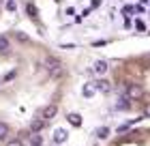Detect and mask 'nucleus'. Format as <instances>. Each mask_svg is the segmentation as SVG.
Returning a JSON list of instances; mask_svg holds the SVG:
<instances>
[{
  "instance_id": "15",
  "label": "nucleus",
  "mask_w": 150,
  "mask_h": 146,
  "mask_svg": "<svg viewBox=\"0 0 150 146\" xmlns=\"http://www.w3.org/2000/svg\"><path fill=\"white\" fill-rule=\"evenodd\" d=\"M15 75H17V71H15V69H11L9 73H4L2 80H4V82H11V80H15Z\"/></svg>"
},
{
  "instance_id": "14",
  "label": "nucleus",
  "mask_w": 150,
  "mask_h": 146,
  "mask_svg": "<svg viewBox=\"0 0 150 146\" xmlns=\"http://www.w3.org/2000/svg\"><path fill=\"white\" fill-rule=\"evenodd\" d=\"M129 105H131V101H129V99H127V95H125V97H122V99L118 101V110H129Z\"/></svg>"
},
{
  "instance_id": "12",
  "label": "nucleus",
  "mask_w": 150,
  "mask_h": 146,
  "mask_svg": "<svg viewBox=\"0 0 150 146\" xmlns=\"http://www.w3.org/2000/svg\"><path fill=\"white\" fill-rule=\"evenodd\" d=\"M26 13H28V15H30L32 19H37V17H39V13H37V6H35V4H26Z\"/></svg>"
},
{
  "instance_id": "24",
  "label": "nucleus",
  "mask_w": 150,
  "mask_h": 146,
  "mask_svg": "<svg viewBox=\"0 0 150 146\" xmlns=\"http://www.w3.org/2000/svg\"><path fill=\"white\" fill-rule=\"evenodd\" d=\"M0 4H2V0H0Z\"/></svg>"
},
{
  "instance_id": "4",
  "label": "nucleus",
  "mask_w": 150,
  "mask_h": 146,
  "mask_svg": "<svg viewBox=\"0 0 150 146\" xmlns=\"http://www.w3.org/2000/svg\"><path fill=\"white\" fill-rule=\"evenodd\" d=\"M94 90H99V93H110L112 84L107 80H97V82H94Z\"/></svg>"
},
{
  "instance_id": "23",
  "label": "nucleus",
  "mask_w": 150,
  "mask_h": 146,
  "mask_svg": "<svg viewBox=\"0 0 150 146\" xmlns=\"http://www.w3.org/2000/svg\"><path fill=\"white\" fill-rule=\"evenodd\" d=\"M52 146H60V144H52Z\"/></svg>"
},
{
  "instance_id": "22",
  "label": "nucleus",
  "mask_w": 150,
  "mask_h": 146,
  "mask_svg": "<svg viewBox=\"0 0 150 146\" xmlns=\"http://www.w3.org/2000/svg\"><path fill=\"white\" fill-rule=\"evenodd\" d=\"M146 116H150V103L146 105Z\"/></svg>"
},
{
  "instance_id": "6",
  "label": "nucleus",
  "mask_w": 150,
  "mask_h": 146,
  "mask_svg": "<svg viewBox=\"0 0 150 146\" xmlns=\"http://www.w3.org/2000/svg\"><path fill=\"white\" fill-rule=\"evenodd\" d=\"M56 114H58V108H56V105H47V108L43 110V120H52Z\"/></svg>"
},
{
  "instance_id": "13",
  "label": "nucleus",
  "mask_w": 150,
  "mask_h": 146,
  "mask_svg": "<svg viewBox=\"0 0 150 146\" xmlns=\"http://www.w3.org/2000/svg\"><path fill=\"white\" fill-rule=\"evenodd\" d=\"M6 135H9V125L0 122V140H6Z\"/></svg>"
},
{
  "instance_id": "20",
  "label": "nucleus",
  "mask_w": 150,
  "mask_h": 146,
  "mask_svg": "<svg viewBox=\"0 0 150 146\" xmlns=\"http://www.w3.org/2000/svg\"><path fill=\"white\" fill-rule=\"evenodd\" d=\"M135 24H137V30H142V32H144V30H146V24H144V22H142V19H137V22H135Z\"/></svg>"
},
{
  "instance_id": "2",
  "label": "nucleus",
  "mask_w": 150,
  "mask_h": 146,
  "mask_svg": "<svg viewBox=\"0 0 150 146\" xmlns=\"http://www.w3.org/2000/svg\"><path fill=\"white\" fill-rule=\"evenodd\" d=\"M144 97V88L137 86V84H133V86H129V93H127V99L129 101H137Z\"/></svg>"
},
{
  "instance_id": "10",
  "label": "nucleus",
  "mask_w": 150,
  "mask_h": 146,
  "mask_svg": "<svg viewBox=\"0 0 150 146\" xmlns=\"http://www.w3.org/2000/svg\"><path fill=\"white\" fill-rule=\"evenodd\" d=\"M45 142H43V135L41 133H32L30 135V146H43Z\"/></svg>"
},
{
  "instance_id": "9",
  "label": "nucleus",
  "mask_w": 150,
  "mask_h": 146,
  "mask_svg": "<svg viewBox=\"0 0 150 146\" xmlns=\"http://www.w3.org/2000/svg\"><path fill=\"white\" fill-rule=\"evenodd\" d=\"M81 93H84V97H88V99H90V97H92L94 93H97V90H94V82H88V84H84Z\"/></svg>"
},
{
  "instance_id": "17",
  "label": "nucleus",
  "mask_w": 150,
  "mask_h": 146,
  "mask_svg": "<svg viewBox=\"0 0 150 146\" xmlns=\"http://www.w3.org/2000/svg\"><path fill=\"white\" fill-rule=\"evenodd\" d=\"M133 122H135V120H133ZM133 122H125V125H120V127H118V133H125V131H129Z\"/></svg>"
},
{
  "instance_id": "19",
  "label": "nucleus",
  "mask_w": 150,
  "mask_h": 146,
  "mask_svg": "<svg viewBox=\"0 0 150 146\" xmlns=\"http://www.w3.org/2000/svg\"><path fill=\"white\" fill-rule=\"evenodd\" d=\"M6 9H9V11H15V9H17L15 0H9V2H6Z\"/></svg>"
},
{
  "instance_id": "8",
  "label": "nucleus",
  "mask_w": 150,
  "mask_h": 146,
  "mask_svg": "<svg viewBox=\"0 0 150 146\" xmlns=\"http://www.w3.org/2000/svg\"><path fill=\"white\" fill-rule=\"evenodd\" d=\"M11 52V45H9V39L6 37H0V54L2 56H6V54Z\"/></svg>"
},
{
  "instance_id": "7",
  "label": "nucleus",
  "mask_w": 150,
  "mask_h": 146,
  "mask_svg": "<svg viewBox=\"0 0 150 146\" xmlns=\"http://www.w3.org/2000/svg\"><path fill=\"white\" fill-rule=\"evenodd\" d=\"M105 71H107V62L105 60H97L94 62V73L97 75H105Z\"/></svg>"
},
{
  "instance_id": "16",
  "label": "nucleus",
  "mask_w": 150,
  "mask_h": 146,
  "mask_svg": "<svg viewBox=\"0 0 150 146\" xmlns=\"http://www.w3.org/2000/svg\"><path fill=\"white\" fill-rule=\"evenodd\" d=\"M6 146H24V142H22V137H13V140L6 142Z\"/></svg>"
},
{
  "instance_id": "18",
  "label": "nucleus",
  "mask_w": 150,
  "mask_h": 146,
  "mask_svg": "<svg viewBox=\"0 0 150 146\" xmlns=\"http://www.w3.org/2000/svg\"><path fill=\"white\" fill-rule=\"evenodd\" d=\"M107 133H110V129H107V127H103V129H99V131H97V135H99V137H107Z\"/></svg>"
},
{
  "instance_id": "1",
  "label": "nucleus",
  "mask_w": 150,
  "mask_h": 146,
  "mask_svg": "<svg viewBox=\"0 0 150 146\" xmlns=\"http://www.w3.org/2000/svg\"><path fill=\"white\" fill-rule=\"evenodd\" d=\"M43 67L47 69V73H50L52 78H60V75H62V62H60V58H54V56L45 58Z\"/></svg>"
},
{
  "instance_id": "21",
  "label": "nucleus",
  "mask_w": 150,
  "mask_h": 146,
  "mask_svg": "<svg viewBox=\"0 0 150 146\" xmlns=\"http://www.w3.org/2000/svg\"><path fill=\"white\" fill-rule=\"evenodd\" d=\"M94 47H103V45H107V41H97V43H92Z\"/></svg>"
},
{
  "instance_id": "3",
  "label": "nucleus",
  "mask_w": 150,
  "mask_h": 146,
  "mask_svg": "<svg viewBox=\"0 0 150 146\" xmlns=\"http://www.w3.org/2000/svg\"><path fill=\"white\" fill-rule=\"evenodd\" d=\"M67 140H69V131H67L64 127H58L56 131H54V144H64Z\"/></svg>"
},
{
  "instance_id": "5",
  "label": "nucleus",
  "mask_w": 150,
  "mask_h": 146,
  "mask_svg": "<svg viewBox=\"0 0 150 146\" xmlns=\"http://www.w3.org/2000/svg\"><path fill=\"white\" fill-rule=\"evenodd\" d=\"M43 129H45V120L43 118H35V120L30 122V131L32 133H41Z\"/></svg>"
},
{
  "instance_id": "11",
  "label": "nucleus",
  "mask_w": 150,
  "mask_h": 146,
  "mask_svg": "<svg viewBox=\"0 0 150 146\" xmlns=\"http://www.w3.org/2000/svg\"><path fill=\"white\" fill-rule=\"evenodd\" d=\"M67 120H69V125H73V127H79V125H81V116L79 114H69Z\"/></svg>"
}]
</instances>
